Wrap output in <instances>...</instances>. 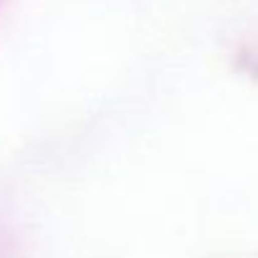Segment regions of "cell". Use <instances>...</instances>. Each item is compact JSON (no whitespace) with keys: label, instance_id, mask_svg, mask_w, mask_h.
Here are the masks:
<instances>
[]
</instances>
